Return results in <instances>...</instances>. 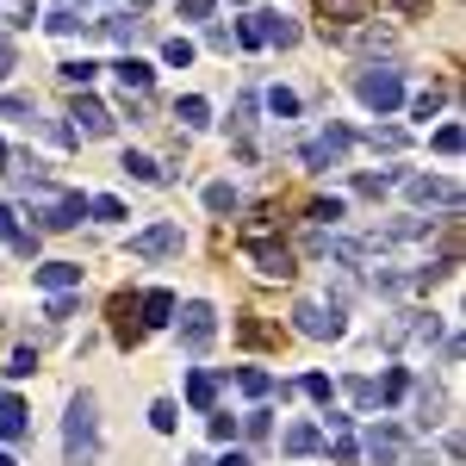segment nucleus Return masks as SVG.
Returning a JSON list of instances; mask_svg holds the SVG:
<instances>
[{
	"mask_svg": "<svg viewBox=\"0 0 466 466\" xmlns=\"http://www.w3.org/2000/svg\"><path fill=\"white\" fill-rule=\"evenodd\" d=\"M63 461L69 466L100 461V404H94V392L69 398V417H63Z\"/></svg>",
	"mask_w": 466,
	"mask_h": 466,
	"instance_id": "obj_1",
	"label": "nucleus"
},
{
	"mask_svg": "<svg viewBox=\"0 0 466 466\" xmlns=\"http://www.w3.org/2000/svg\"><path fill=\"white\" fill-rule=\"evenodd\" d=\"M355 94H360V106H373V112H398L404 106V75L373 63V69L355 75Z\"/></svg>",
	"mask_w": 466,
	"mask_h": 466,
	"instance_id": "obj_2",
	"label": "nucleus"
},
{
	"mask_svg": "<svg viewBox=\"0 0 466 466\" xmlns=\"http://www.w3.org/2000/svg\"><path fill=\"white\" fill-rule=\"evenodd\" d=\"M292 329L311 336V342H336L349 323H342V305H318V299H299L292 305Z\"/></svg>",
	"mask_w": 466,
	"mask_h": 466,
	"instance_id": "obj_3",
	"label": "nucleus"
},
{
	"mask_svg": "<svg viewBox=\"0 0 466 466\" xmlns=\"http://www.w3.org/2000/svg\"><path fill=\"white\" fill-rule=\"evenodd\" d=\"M441 336V318L435 311H404V318L386 323V349H430Z\"/></svg>",
	"mask_w": 466,
	"mask_h": 466,
	"instance_id": "obj_4",
	"label": "nucleus"
},
{
	"mask_svg": "<svg viewBox=\"0 0 466 466\" xmlns=\"http://www.w3.org/2000/svg\"><path fill=\"white\" fill-rule=\"evenodd\" d=\"M404 199L410 206H441V212H461V180H448V175H410L404 180Z\"/></svg>",
	"mask_w": 466,
	"mask_h": 466,
	"instance_id": "obj_5",
	"label": "nucleus"
},
{
	"mask_svg": "<svg viewBox=\"0 0 466 466\" xmlns=\"http://www.w3.org/2000/svg\"><path fill=\"white\" fill-rule=\"evenodd\" d=\"M218 336V311L206 305V299H193V305H180V349L187 355H206Z\"/></svg>",
	"mask_w": 466,
	"mask_h": 466,
	"instance_id": "obj_6",
	"label": "nucleus"
},
{
	"mask_svg": "<svg viewBox=\"0 0 466 466\" xmlns=\"http://www.w3.org/2000/svg\"><path fill=\"white\" fill-rule=\"evenodd\" d=\"M349 149H355V131L329 125V131H318V137H305V149H299V162H305V168H336V162H342Z\"/></svg>",
	"mask_w": 466,
	"mask_h": 466,
	"instance_id": "obj_7",
	"label": "nucleus"
},
{
	"mask_svg": "<svg viewBox=\"0 0 466 466\" xmlns=\"http://www.w3.org/2000/svg\"><path fill=\"white\" fill-rule=\"evenodd\" d=\"M243 249H249L255 274H268V280H292V249H287V243H268V237H249Z\"/></svg>",
	"mask_w": 466,
	"mask_h": 466,
	"instance_id": "obj_8",
	"label": "nucleus"
},
{
	"mask_svg": "<svg viewBox=\"0 0 466 466\" xmlns=\"http://www.w3.org/2000/svg\"><path fill=\"white\" fill-rule=\"evenodd\" d=\"M81 218H87V199H81V193H56V199L37 206V224H44V230H75Z\"/></svg>",
	"mask_w": 466,
	"mask_h": 466,
	"instance_id": "obj_9",
	"label": "nucleus"
},
{
	"mask_svg": "<svg viewBox=\"0 0 466 466\" xmlns=\"http://www.w3.org/2000/svg\"><path fill=\"white\" fill-rule=\"evenodd\" d=\"M131 255H149V261H156V255H180V224L168 218V224L137 230V237H131Z\"/></svg>",
	"mask_w": 466,
	"mask_h": 466,
	"instance_id": "obj_10",
	"label": "nucleus"
},
{
	"mask_svg": "<svg viewBox=\"0 0 466 466\" xmlns=\"http://www.w3.org/2000/svg\"><path fill=\"white\" fill-rule=\"evenodd\" d=\"M360 448H367V454H373V461H380V466L404 461V435H398L392 423H373V430L360 435Z\"/></svg>",
	"mask_w": 466,
	"mask_h": 466,
	"instance_id": "obj_11",
	"label": "nucleus"
},
{
	"mask_svg": "<svg viewBox=\"0 0 466 466\" xmlns=\"http://www.w3.org/2000/svg\"><path fill=\"white\" fill-rule=\"evenodd\" d=\"M318 13H323V25H336V32H355L360 19L373 13L367 0H318Z\"/></svg>",
	"mask_w": 466,
	"mask_h": 466,
	"instance_id": "obj_12",
	"label": "nucleus"
},
{
	"mask_svg": "<svg viewBox=\"0 0 466 466\" xmlns=\"http://www.w3.org/2000/svg\"><path fill=\"white\" fill-rule=\"evenodd\" d=\"M75 131H81V137H106V131H112V112L100 106V100H87V94H81V100H75Z\"/></svg>",
	"mask_w": 466,
	"mask_h": 466,
	"instance_id": "obj_13",
	"label": "nucleus"
},
{
	"mask_svg": "<svg viewBox=\"0 0 466 466\" xmlns=\"http://www.w3.org/2000/svg\"><path fill=\"white\" fill-rule=\"evenodd\" d=\"M37 287L44 292H75L81 287V261H44V268H37Z\"/></svg>",
	"mask_w": 466,
	"mask_h": 466,
	"instance_id": "obj_14",
	"label": "nucleus"
},
{
	"mask_svg": "<svg viewBox=\"0 0 466 466\" xmlns=\"http://www.w3.org/2000/svg\"><path fill=\"white\" fill-rule=\"evenodd\" d=\"M137 311H144V329H162V323H175V292L168 287H156L137 299Z\"/></svg>",
	"mask_w": 466,
	"mask_h": 466,
	"instance_id": "obj_15",
	"label": "nucleus"
},
{
	"mask_svg": "<svg viewBox=\"0 0 466 466\" xmlns=\"http://www.w3.org/2000/svg\"><path fill=\"white\" fill-rule=\"evenodd\" d=\"M118 168H125L131 180H144V187H162V180H168V168H162V162H149L144 149H125V162H118Z\"/></svg>",
	"mask_w": 466,
	"mask_h": 466,
	"instance_id": "obj_16",
	"label": "nucleus"
},
{
	"mask_svg": "<svg viewBox=\"0 0 466 466\" xmlns=\"http://www.w3.org/2000/svg\"><path fill=\"white\" fill-rule=\"evenodd\" d=\"M112 75L125 81V94H149V81H156V69H149V63H137V56H118V63H112Z\"/></svg>",
	"mask_w": 466,
	"mask_h": 466,
	"instance_id": "obj_17",
	"label": "nucleus"
},
{
	"mask_svg": "<svg viewBox=\"0 0 466 466\" xmlns=\"http://www.w3.org/2000/svg\"><path fill=\"white\" fill-rule=\"evenodd\" d=\"M187 404H193V410H212V404H218V380L206 373V367L187 373Z\"/></svg>",
	"mask_w": 466,
	"mask_h": 466,
	"instance_id": "obj_18",
	"label": "nucleus"
},
{
	"mask_svg": "<svg viewBox=\"0 0 466 466\" xmlns=\"http://www.w3.org/2000/svg\"><path fill=\"white\" fill-rule=\"evenodd\" d=\"M25 435V404L13 392H0V441H19Z\"/></svg>",
	"mask_w": 466,
	"mask_h": 466,
	"instance_id": "obj_19",
	"label": "nucleus"
},
{
	"mask_svg": "<svg viewBox=\"0 0 466 466\" xmlns=\"http://www.w3.org/2000/svg\"><path fill=\"white\" fill-rule=\"evenodd\" d=\"M0 243H13L19 255H32L37 249V230H19V212H6V206H0Z\"/></svg>",
	"mask_w": 466,
	"mask_h": 466,
	"instance_id": "obj_20",
	"label": "nucleus"
},
{
	"mask_svg": "<svg viewBox=\"0 0 466 466\" xmlns=\"http://www.w3.org/2000/svg\"><path fill=\"white\" fill-rule=\"evenodd\" d=\"M417 423H423V430L448 423V398L435 392V386H423V392H417Z\"/></svg>",
	"mask_w": 466,
	"mask_h": 466,
	"instance_id": "obj_21",
	"label": "nucleus"
},
{
	"mask_svg": "<svg viewBox=\"0 0 466 466\" xmlns=\"http://www.w3.org/2000/svg\"><path fill=\"white\" fill-rule=\"evenodd\" d=\"M318 448H323L318 423H292V430H287V454H292V461H305V454H318Z\"/></svg>",
	"mask_w": 466,
	"mask_h": 466,
	"instance_id": "obj_22",
	"label": "nucleus"
},
{
	"mask_svg": "<svg viewBox=\"0 0 466 466\" xmlns=\"http://www.w3.org/2000/svg\"><path fill=\"white\" fill-rule=\"evenodd\" d=\"M175 118L187 125V131H206V125H212V106H206L199 94H187V100H175Z\"/></svg>",
	"mask_w": 466,
	"mask_h": 466,
	"instance_id": "obj_23",
	"label": "nucleus"
},
{
	"mask_svg": "<svg viewBox=\"0 0 466 466\" xmlns=\"http://www.w3.org/2000/svg\"><path fill=\"white\" fill-rule=\"evenodd\" d=\"M261 37L287 50V44H299V25H292V19H280V13H261Z\"/></svg>",
	"mask_w": 466,
	"mask_h": 466,
	"instance_id": "obj_24",
	"label": "nucleus"
},
{
	"mask_svg": "<svg viewBox=\"0 0 466 466\" xmlns=\"http://www.w3.org/2000/svg\"><path fill=\"white\" fill-rule=\"evenodd\" d=\"M206 206H212V212L224 218V212H237V206H243V193H237L230 180H212V187H206Z\"/></svg>",
	"mask_w": 466,
	"mask_h": 466,
	"instance_id": "obj_25",
	"label": "nucleus"
},
{
	"mask_svg": "<svg viewBox=\"0 0 466 466\" xmlns=\"http://www.w3.org/2000/svg\"><path fill=\"white\" fill-rule=\"evenodd\" d=\"M175 423H180V410H175V398H156V404H149V430H162V435H175Z\"/></svg>",
	"mask_w": 466,
	"mask_h": 466,
	"instance_id": "obj_26",
	"label": "nucleus"
},
{
	"mask_svg": "<svg viewBox=\"0 0 466 466\" xmlns=\"http://www.w3.org/2000/svg\"><path fill=\"white\" fill-rule=\"evenodd\" d=\"M237 386H243L249 398H268V392H274V373H261V367H243V373H237Z\"/></svg>",
	"mask_w": 466,
	"mask_h": 466,
	"instance_id": "obj_27",
	"label": "nucleus"
},
{
	"mask_svg": "<svg viewBox=\"0 0 466 466\" xmlns=\"http://www.w3.org/2000/svg\"><path fill=\"white\" fill-rule=\"evenodd\" d=\"M237 44H243V50H261V44H268V37H261V13H243V19H237Z\"/></svg>",
	"mask_w": 466,
	"mask_h": 466,
	"instance_id": "obj_28",
	"label": "nucleus"
},
{
	"mask_svg": "<svg viewBox=\"0 0 466 466\" xmlns=\"http://www.w3.org/2000/svg\"><path fill=\"white\" fill-rule=\"evenodd\" d=\"M268 112L274 118H299V94L292 87H268Z\"/></svg>",
	"mask_w": 466,
	"mask_h": 466,
	"instance_id": "obj_29",
	"label": "nucleus"
},
{
	"mask_svg": "<svg viewBox=\"0 0 466 466\" xmlns=\"http://www.w3.org/2000/svg\"><path fill=\"white\" fill-rule=\"evenodd\" d=\"M0 118H13V125H32V100H25V94H0Z\"/></svg>",
	"mask_w": 466,
	"mask_h": 466,
	"instance_id": "obj_30",
	"label": "nucleus"
},
{
	"mask_svg": "<svg viewBox=\"0 0 466 466\" xmlns=\"http://www.w3.org/2000/svg\"><path fill=\"white\" fill-rule=\"evenodd\" d=\"M367 144H373V149H404L410 137H404L398 125H373V131H367Z\"/></svg>",
	"mask_w": 466,
	"mask_h": 466,
	"instance_id": "obj_31",
	"label": "nucleus"
},
{
	"mask_svg": "<svg viewBox=\"0 0 466 466\" xmlns=\"http://www.w3.org/2000/svg\"><path fill=\"white\" fill-rule=\"evenodd\" d=\"M380 386V404H398V398L410 392V373H386V380H373Z\"/></svg>",
	"mask_w": 466,
	"mask_h": 466,
	"instance_id": "obj_32",
	"label": "nucleus"
},
{
	"mask_svg": "<svg viewBox=\"0 0 466 466\" xmlns=\"http://www.w3.org/2000/svg\"><path fill=\"white\" fill-rule=\"evenodd\" d=\"M63 81H69V87H87V81H94V75H100V63H87V56H81V63H63Z\"/></svg>",
	"mask_w": 466,
	"mask_h": 466,
	"instance_id": "obj_33",
	"label": "nucleus"
},
{
	"mask_svg": "<svg viewBox=\"0 0 466 466\" xmlns=\"http://www.w3.org/2000/svg\"><path fill=\"white\" fill-rule=\"evenodd\" d=\"M81 25H87V19H81V13H69V6H56V13H50V32H56V37H75Z\"/></svg>",
	"mask_w": 466,
	"mask_h": 466,
	"instance_id": "obj_34",
	"label": "nucleus"
},
{
	"mask_svg": "<svg viewBox=\"0 0 466 466\" xmlns=\"http://www.w3.org/2000/svg\"><path fill=\"white\" fill-rule=\"evenodd\" d=\"M87 212L100 218V224H118V218H125V206H118L112 193H100V199H87Z\"/></svg>",
	"mask_w": 466,
	"mask_h": 466,
	"instance_id": "obj_35",
	"label": "nucleus"
},
{
	"mask_svg": "<svg viewBox=\"0 0 466 466\" xmlns=\"http://www.w3.org/2000/svg\"><path fill=\"white\" fill-rule=\"evenodd\" d=\"M461 125H441V131H435V156H461Z\"/></svg>",
	"mask_w": 466,
	"mask_h": 466,
	"instance_id": "obj_36",
	"label": "nucleus"
},
{
	"mask_svg": "<svg viewBox=\"0 0 466 466\" xmlns=\"http://www.w3.org/2000/svg\"><path fill=\"white\" fill-rule=\"evenodd\" d=\"M106 32L118 37V44H137V37H144V25H137V19H125V13H118V19H106Z\"/></svg>",
	"mask_w": 466,
	"mask_h": 466,
	"instance_id": "obj_37",
	"label": "nucleus"
},
{
	"mask_svg": "<svg viewBox=\"0 0 466 466\" xmlns=\"http://www.w3.org/2000/svg\"><path fill=\"white\" fill-rule=\"evenodd\" d=\"M342 392L355 398V404H367V410H373V404H380V386H373V380H349V386H342Z\"/></svg>",
	"mask_w": 466,
	"mask_h": 466,
	"instance_id": "obj_38",
	"label": "nucleus"
},
{
	"mask_svg": "<svg viewBox=\"0 0 466 466\" xmlns=\"http://www.w3.org/2000/svg\"><path fill=\"white\" fill-rule=\"evenodd\" d=\"M398 175H355V193H367V199H380L386 187H392Z\"/></svg>",
	"mask_w": 466,
	"mask_h": 466,
	"instance_id": "obj_39",
	"label": "nucleus"
},
{
	"mask_svg": "<svg viewBox=\"0 0 466 466\" xmlns=\"http://www.w3.org/2000/svg\"><path fill=\"white\" fill-rule=\"evenodd\" d=\"M162 56H168L175 69H187V63H193V44H187V37H168V44H162Z\"/></svg>",
	"mask_w": 466,
	"mask_h": 466,
	"instance_id": "obj_40",
	"label": "nucleus"
},
{
	"mask_svg": "<svg viewBox=\"0 0 466 466\" xmlns=\"http://www.w3.org/2000/svg\"><path fill=\"white\" fill-rule=\"evenodd\" d=\"M44 318H50V323H69L75 318V299H69V292H56V299L44 305Z\"/></svg>",
	"mask_w": 466,
	"mask_h": 466,
	"instance_id": "obj_41",
	"label": "nucleus"
},
{
	"mask_svg": "<svg viewBox=\"0 0 466 466\" xmlns=\"http://www.w3.org/2000/svg\"><path fill=\"white\" fill-rule=\"evenodd\" d=\"M32 367H37V349H13V360H6V373H13V380H25Z\"/></svg>",
	"mask_w": 466,
	"mask_h": 466,
	"instance_id": "obj_42",
	"label": "nucleus"
},
{
	"mask_svg": "<svg viewBox=\"0 0 466 466\" xmlns=\"http://www.w3.org/2000/svg\"><path fill=\"white\" fill-rule=\"evenodd\" d=\"M299 392L318 398V404H329V380H323V373H305V380H299Z\"/></svg>",
	"mask_w": 466,
	"mask_h": 466,
	"instance_id": "obj_43",
	"label": "nucleus"
},
{
	"mask_svg": "<svg viewBox=\"0 0 466 466\" xmlns=\"http://www.w3.org/2000/svg\"><path fill=\"white\" fill-rule=\"evenodd\" d=\"M360 461V441L355 435H336V466H355Z\"/></svg>",
	"mask_w": 466,
	"mask_h": 466,
	"instance_id": "obj_44",
	"label": "nucleus"
},
{
	"mask_svg": "<svg viewBox=\"0 0 466 466\" xmlns=\"http://www.w3.org/2000/svg\"><path fill=\"white\" fill-rule=\"evenodd\" d=\"M336 218H342V199H318L311 206V224H336Z\"/></svg>",
	"mask_w": 466,
	"mask_h": 466,
	"instance_id": "obj_45",
	"label": "nucleus"
},
{
	"mask_svg": "<svg viewBox=\"0 0 466 466\" xmlns=\"http://www.w3.org/2000/svg\"><path fill=\"white\" fill-rule=\"evenodd\" d=\"M268 417H274V410H249V417H243V430H249V435H255V441H261V435L274 430V423H268Z\"/></svg>",
	"mask_w": 466,
	"mask_h": 466,
	"instance_id": "obj_46",
	"label": "nucleus"
},
{
	"mask_svg": "<svg viewBox=\"0 0 466 466\" xmlns=\"http://www.w3.org/2000/svg\"><path fill=\"white\" fill-rule=\"evenodd\" d=\"M180 13L187 19H212V0H180Z\"/></svg>",
	"mask_w": 466,
	"mask_h": 466,
	"instance_id": "obj_47",
	"label": "nucleus"
},
{
	"mask_svg": "<svg viewBox=\"0 0 466 466\" xmlns=\"http://www.w3.org/2000/svg\"><path fill=\"white\" fill-rule=\"evenodd\" d=\"M237 435V417H212V441H230Z\"/></svg>",
	"mask_w": 466,
	"mask_h": 466,
	"instance_id": "obj_48",
	"label": "nucleus"
},
{
	"mask_svg": "<svg viewBox=\"0 0 466 466\" xmlns=\"http://www.w3.org/2000/svg\"><path fill=\"white\" fill-rule=\"evenodd\" d=\"M6 75H13V44L0 37V81H6Z\"/></svg>",
	"mask_w": 466,
	"mask_h": 466,
	"instance_id": "obj_49",
	"label": "nucleus"
},
{
	"mask_svg": "<svg viewBox=\"0 0 466 466\" xmlns=\"http://www.w3.org/2000/svg\"><path fill=\"white\" fill-rule=\"evenodd\" d=\"M218 466H255V461H249V454H224Z\"/></svg>",
	"mask_w": 466,
	"mask_h": 466,
	"instance_id": "obj_50",
	"label": "nucleus"
},
{
	"mask_svg": "<svg viewBox=\"0 0 466 466\" xmlns=\"http://www.w3.org/2000/svg\"><path fill=\"white\" fill-rule=\"evenodd\" d=\"M187 466H212V461H206V454H193V461H187Z\"/></svg>",
	"mask_w": 466,
	"mask_h": 466,
	"instance_id": "obj_51",
	"label": "nucleus"
},
{
	"mask_svg": "<svg viewBox=\"0 0 466 466\" xmlns=\"http://www.w3.org/2000/svg\"><path fill=\"white\" fill-rule=\"evenodd\" d=\"M0 466H19V461H13V454H0Z\"/></svg>",
	"mask_w": 466,
	"mask_h": 466,
	"instance_id": "obj_52",
	"label": "nucleus"
}]
</instances>
